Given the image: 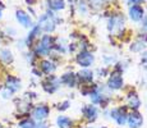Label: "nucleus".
<instances>
[{"label":"nucleus","mask_w":147,"mask_h":128,"mask_svg":"<svg viewBox=\"0 0 147 128\" xmlns=\"http://www.w3.org/2000/svg\"><path fill=\"white\" fill-rule=\"evenodd\" d=\"M127 101H128L129 108L133 109V110H137L138 108L141 106V100H140V98H138L137 92H134V91H132V92L128 93V96H127Z\"/></svg>","instance_id":"obj_15"},{"label":"nucleus","mask_w":147,"mask_h":128,"mask_svg":"<svg viewBox=\"0 0 147 128\" xmlns=\"http://www.w3.org/2000/svg\"><path fill=\"white\" fill-rule=\"evenodd\" d=\"M19 127L21 128H36V124H35V121H33V119L26 118V119L19 122Z\"/></svg>","instance_id":"obj_23"},{"label":"nucleus","mask_w":147,"mask_h":128,"mask_svg":"<svg viewBox=\"0 0 147 128\" xmlns=\"http://www.w3.org/2000/svg\"><path fill=\"white\" fill-rule=\"evenodd\" d=\"M107 28L111 32H118L124 28V18L121 17V14H115L107 22Z\"/></svg>","instance_id":"obj_4"},{"label":"nucleus","mask_w":147,"mask_h":128,"mask_svg":"<svg viewBox=\"0 0 147 128\" xmlns=\"http://www.w3.org/2000/svg\"><path fill=\"white\" fill-rule=\"evenodd\" d=\"M36 128H47V126L45 123H42V122H40V123L36 126Z\"/></svg>","instance_id":"obj_27"},{"label":"nucleus","mask_w":147,"mask_h":128,"mask_svg":"<svg viewBox=\"0 0 147 128\" xmlns=\"http://www.w3.org/2000/svg\"><path fill=\"white\" fill-rule=\"evenodd\" d=\"M128 14H129V18L133 22H140L145 17V9H143V7L141 4H133L129 7Z\"/></svg>","instance_id":"obj_5"},{"label":"nucleus","mask_w":147,"mask_h":128,"mask_svg":"<svg viewBox=\"0 0 147 128\" xmlns=\"http://www.w3.org/2000/svg\"><path fill=\"white\" fill-rule=\"evenodd\" d=\"M0 58H1V60L7 64H9L13 62V55H12V53H10L9 49H3L0 51Z\"/></svg>","instance_id":"obj_21"},{"label":"nucleus","mask_w":147,"mask_h":128,"mask_svg":"<svg viewBox=\"0 0 147 128\" xmlns=\"http://www.w3.org/2000/svg\"><path fill=\"white\" fill-rule=\"evenodd\" d=\"M123 77H121L120 73H113L111 76L109 77V79H107V86L110 87L111 90H119L123 87Z\"/></svg>","instance_id":"obj_9"},{"label":"nucleus","mask_w":147,"mask_h":128,"mask_svg":"<svg viewBox=\"0 0 147 128\" xmlns=\"http://www.w3.org/2000/svg\"><path fill=\"white\" fill-rule=\"evenodd\" d=\"M16 18H17V21H18V23L21 26H23V27H26V28L32 27V18H31L30 14L27 12H24V10H22V9L17 10Z\"/></svg>","instance_id":"obj_7"},{"label":"nucleus","mask_w":147,"mask_h":128,"mask_svg":"<svg viewBox=\"0 0 147 128\" xmlns=\"http://www.w3.org/2000/svg\"><path fill=\"white\" fill-rule=\"evenodd\" d=\"M68 106H69V102H68V101H64L63 104H60V105H59V108H58V109H59V110H65Z\"/></svg>","instance_id":"obj_24"},{"label":"nucleus","mask_w":147,"mask_h":128,"mask_svg":"<svg viewBox=\"0 0 147 128\" xmlns=\"http://www.w3.org/2000/svg\"><path fill=\"white\" fill-rule=\"evenodd\" d=\"M54 46H55V40L50 35H44L40 39L38 44L36 45L35 53L37 54V55H47Z\"/></svg>","instance_id":"obj_1"},{"label":"nucleus","mask_w":147,"mask_h":128,"mask_svg":"<svg viewBox=\"0 0 147 128\" xmlns=\"http://www.w3.org/2000/svg\"><path fill=\"white\" fill-rule=\"evenodd\" d=\"M1 13H3V5L0 4V18H1Z\"/></svg>","instance_id":"obj_30"},{"label":"nucleus","mask_w":147,"mask_h":128,"mask_svg":"<svg viewBox=\"0 0 147 128\" xmlns=\"http://www.w3.org/2000/svg\"><path fill=\"white\" fill-rule=\"evenodd\" d=\"M142 64L147 67V53H145L143 54V56H142Z\"/></svg>","instance_id":"obj_25"},{"label":"nucleus","mask_w":147,"mask_h":128,"mask_svg":"<svg viewBox=\"0 0 147 128\" xmlns=\"http://www.w3.org/2000/svg\"><path fill=\"white\" fill-rule=\"evenodd\" d=\"M40 27L38 26H35V27L31 30V32H30V35H28V37L26 40V44L30 46V45H32V42H33V40H35L36 37H37V35L40 33Z\"/></svg>","instance_id":"obj_20"},{"label":"nucleus","mask_w":147,"mask_h":128,"mask_svg":"<svg viewBox=\"0 0 147 128\" xmlns=\"http://www.w3.org/2000/svg\"><path fill=\"white\" fill-rule=\"evenodd\" d=\"M142 21H143V27H145L146 30H147V17H143Z\"/></svg>","instance_id":"obj_28"},{"label":"nucleus","mask_w":147,"mask_h":128,"mask_svg":"<svg viewBox=\"0 0 147 128\" xmlns=\"http://www.w3.org/2000/svg\"><path fill=\"white\" fill-rule=\"evenodd\" d=\"M37 26L40 27L41 31H45V32H53V31L55 30V26H56V17L50 12L42 14V16L40 17V19H38Z\"/></svg>","instance_id":"obj_2"},{"label":"nucleus","mask_w":147,"mask_h":128,"mask_svg":"<svg viewBox=\"0 0 147 128\" xmlns=\"http://www.w3.org/2000/svg\"><path fill=\"white\" fill-rule=\"evenodd\" d=\"M125 123L129 126V128H140L143 123V118L137 110H133L132 113L127 114V121Z\"/></svg>","instance_id":"obj_6"},{"label":"nucleus","mask_w":147,"mask_h":128,"mask_svg":"<svg viewBox=\"0 0 147 128\" xmlns=\"http://www.w3.org/2000/svg\"><path fill=\"white\" fill-rule=\"evenodd\" d=\"M142 1H143V0H128V3H131L132 5H133V4H141Z\"/></svg>","instance_id":"obj_26"},{"label":"nucleus","mask_w":147,"mask_h":128,"mask_svg":"<svg viewBox=\"0 0 147 128\" xmlns=\"http://www.w3.org/2000/svg\"><path fill=\"white\" fill-rule=\"evenodd\" d=\"M44 90L47 91L49 93H54L59 90V79L56 77H47L44 82Z\"/></svg>","instance_id":"obj_10"},{"label":"nucleus","mask_w":147,"mask_h":128,"mask_svg":"<svg viewBox=\"0 0 147 128\" xmlns=\"http://www.w3.org/2000/svg\"><path fill=\"white\" fill-rule=\"evenodd\" d=\"M82 113H83V116L87 119V121L90 122H94L96 118H97L98 115V110L97 108H95L94 105H86V106L83 108V110H82Z\"/></svg>","instance_id":"obj_12"},{"label":"nucleus","mask_w":147,"mask_h":128,"mask_svg":"<svg viewBox=\"0 0 147 128\" xmlns=\"http://www.w3.org/2000/svg\"><path fill=\"white\" fill-rule=\"evenodd\" d=\"M111 116L118 124H124L127 121V110L125 108H117V109L111 110Z\"/></svg>","instance_id":"obj_11"},{"label":"nucleus","mask_w":147,"mask_h":128,"mask_svg":"<svg viewBox=\"0 0 147 128\" xmlns=\"http://www.w3.org/2000/svg\"><path fill=\"white\" fill-rule=\"evenodd\" d=\"M5 87H7V90L9 91V92H16V91H18L21 89V81H19L18 78H16V77L10 76L7 78Z\"/></svg>","instance_id":"obj_13"},{"label":"nucleus","mask_w":147,"mask_h":128,"mask_svg":"<svg viewBox=\"0 0 147 128\" xmlns=\"http://www.w3.org/2000/svg\"><path fill=\"white\" fill-rule=\"evenodd\" d=\"M90 98H91V101L94 102V104H101V102L104 101V96L101 95L97 90L92 91V92L90 93Z\"/></svg>","instance_id":"obj_22"},{"label":"nucleus","mask_w":147,"mask_h":128,"mask_svg":"<svg viewBox=\"0 0 147 128\" xmlns=\"http://www.w3.org/2000/svg\"><path fill=\"white\" fill-rule=\"evenodd\" d=\"M76 76H77V81H82V82H91L94 79V73L90 69H87V68L80 70Z\"/></svg>","instance_id":"obj_16"},{"label":"nucleus","mask_w":147,"mask_h":128,"mask_svg":"<svg viewBox=\"0 0 147 128\" xmlns=\"http://www.w3.org/2000/svg\"><path fill=\"white\" fill-rule=\"evenodd\" d=\"M102 128H105V127H102Z\"/></svg>","instance_id":"obj_34"},{"label":"nucleus","mask_w":147,"mask_h":128,"mask_svg":"<svg viewBox=\"0 0 147 128\" xmlns=\"http://www.w3.org/2000/svg\"><path fill=\"white\" fill-rule=\"evenodd\" d=\"M49 113H50V110L46 105H37V106H35V109L32 110L33 118L38 122L45 121V119L47 118V115H49Z\"/></svg>","instance_id":"obj_8"},{"label":"nucleus","mask_w":147,"mask_h":128,"mask_svg":"<svg viewBox=\"0 0 147 128\" xmlns=\"http://www.w3.org/2000/svg\"><path fill=\"white\" fill-rule=\"evenodd\" d=\"M102 1H107V0H102Z\"/></svg>","instance_id":"obj_32"},{"label":"nucleus","mask_w":147,"mask_h":128,"mask_svg":"<svg viewBox=\"0 0 147 128\" xmlns=\"http://www.w3.org/2000/svg\"><path fill=\"white\" fill-rule=\"evenodd\" d=\"M56 124H58L59 128H73V122L70 118H68V116H58V119H56Z\"/></svg>","instance_id":"obj_18"},{"label":"nucleus","mask_w":147,"mask_h":128,"mask_svg":"<svg viewBox=\"0 0 147 128\" xmlns=\"http://www.w3.org/2000/svg\"><path fill=\"white\" fill-rule=\"evenodd\" d=\"M76 60H77L78 65H81L82 68H88L94 64L95 58H94V55H92V53H90V51H87V50H83V51H81V53H78Z\"/></svg>","instance_id":"obj_3"},{"label":"nucleus","mask_w":147,"mask_h":128,"mask_svg":"<svg viewBox=\"0 0 147 128\" xmlns=\"http://www.w3.org/2000/svg\"><path fill=\"white\" fill-rule=\"evenodd\" d=\"M86 128H90V127H86Z\"/></svg>","instance_id":"obj_33"},{"label":"nucleus","mask_w":147,"mask_h":128,"mask_svg":"<svg viewBox=\"0 0 147 128\" xmlns=\"http://www.w3.org/2000/svg\"><path fill=\"white\" fill-rule=\"evenodd\" d=\"M41 69H42V72H44V73H46V74H50V73L55 72L56 67H55V64H54L53 62H50V60H42Z\"/></svg>","instance_id":"obj_19"},{"label":"nucleus","mask_w":147,"mask_h":128,"mask_svg":"<svg viewBox=\"0 0 147 128\" xmlns=\"http://www.w3.org/2000/svg\"><path fill=\"white\" fill-rule=\"evenodd\" d=\"M61 81H63L64 85H67L68 87H74L76 82H77V76L73 74V73H65L63 77H61Z\"/></svg>","instance_id":"obj_17"},{"label":"nucleus","mask_w":147,"mask_h":128,"mask_svg":"<svg viewBox=\"0 0 147 128\" xmlns=\"http://www.w3.org/2000/svg\"><path fill=\"white\" fill-rule=\"evenodd\" d=\"M46 5L53 12H60L65 8V0H46Z\"/></svg>","instance_id":"obj_14"},{"label":"nucleus","mask_w":147,"mask_h":128,"mask_svg":"<svg viewBox=\"0 0 147 128\" xmlns=\"http://www.w3.org/2000/svg\"><path fill=\"white\" fill-rule=\"evenodd\" d=\"M0 128H4V127H3V126H1V124H0Z\"/></svg>","instance_id":"obj_31"},{"label":"nucleus","mask_w":147,"mask_h":128,"mask_svg":"<svg viewBox=\"0 0 147 128\" xmlns=\"http://www.w3.org/2000/svg\"><path fill=\"white\" fill-rule=\"evenodd\" d=\"M26 1L28 3V4H33V3H35V0H26Z\"/></svg>","instance_id":"obj_29"}]
</instances>
